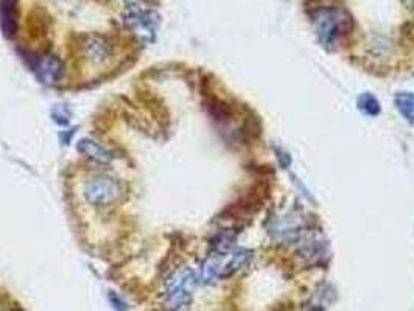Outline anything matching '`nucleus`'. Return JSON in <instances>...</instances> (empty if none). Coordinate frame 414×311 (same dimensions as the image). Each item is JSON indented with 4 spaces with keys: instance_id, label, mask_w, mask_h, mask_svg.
I'll list each match as a JSON object with an SVG mask.
<instances>
[{
    "instance_id": "obj_1",
    "label": "nucleus",
    "mask_w": 414,
    "mask_h": 311,
    "mask_svg": "<svg viewBox=\"0 0 414 311\" xmlns=\"http://www.w3.org/2000/svg\"><path fill=\"white\" fill-rule=\"evenodd\" d=\"M123 195V188L117 179L108 175H94L86 179L83 186V197L88 204L97 209H106L119 203Z\"/></svg>"
},
{
    "instance_id": "obj_2",
    "label": "nucleus",
    "mask_w": 414,
    "mask_h": 311,
    "mask_svg": "<svg viewBox=\"0 0 414 311\" xmlns=\"http://www.w3.org/2000/svg\"><path fill=\"white\" fill-rule=\"evenodd\" d=\"M350 19L340 10L327 8L315 14V32L326 49H333L349 32Z\"/></svg>"
},
{
    "instance_id": "obj_3",
    "label": "nucleus",
    "mask_w": 414,
    "mask_h": 311,
    "mask_svg": "<svg viewBox=\"0 0 414 311\" xmlns=\"http://www.w3.org/2000/svg\"><path fill=\"white\" fill-rule=\"evenodd\" d=\"M197 274L191 268H181L167 282L165 303L173 311L187 307L192 301L193 288L197 285Z\"/></svg>"
},
{
    "instance_id": "obj_4",
    "label": "nucleus",
    "mask_w": 414,
    "mask_h": 311,
    "mask_svg": "<svg viewBox=\"0 0 414 311\" xmlns=\"http://www.w3.org/2000/svg\"><path fill=\"white\" fill-rule=\"evenodd\" d=\"M123 21L126 27L143 42H151L154 36H156L159 17L153 11L133 8L125 14Z\"/></svg>"
},
{
    "instance_id": "obj_5",
    "label": "nucleus",
    "mask_w": 414,
    "mask_h": 311,
    "mask_svg": "<svg viewBox=\"0 0 414 311\" xmlns=\"http://www.w3.org/2000/svg\"><path fill=\"white\" fill-rule=\"evenodd\" d=\"M82 51L90 64H105L112 58L114 47L103 34H86L82 42Z\"/></svg>"
},
{
    "instance_id": "obj_6",
    "label": "nucleus",
    "mask_w": 414,
    "mask_h": 311,
    "mask_svg": "<svg viewBox=\"0 0 414 311\" xmlns=\"http://www.w3.org/2000/svg\"><path fill=\"white\" fill-rule=\"evenodd\" d=\"M302 232V223L299 218L293 215L276 216L268 223V234L274 241L289 243L296 240Z\"/></svg>"
},
{
    "instance_id": "obj_7",
    "label": "nucleus",
    "mask_w": 414,
    "mask_h": 311,
    "mask_svg": "<svg viewBox=\"0 0 414 311\" xmlns=\"http://www.w3.org/2000/svg\"><path fill=\"white\" fill-rule=\"evenodd\" d=\"M62 73H64V64L56 55H44L36 61V75L44 84H58Z\"/></svg>"
},
{
    "instance_id": "obj_8",
    "label": "nucleus",
    "mask_w": 414,
    "mask_h": 311,
    "mask_svg": "<svg viewBox=\"0 0 414 311\" xmlns=\"http://www.w3.org/2000/svg\"><path fill=\"white\" fill-rule=\"evenodd\" d=\"M78 151L89 160H94L97 164H109L111 162V153L108 151L101 143L92 139H82L78 142Z\"/></svg>"
},
{
    "instance_id": "obj_9",
    "label": "nucleus",
    "mask_w": 414,
    "mask_h": 311,
    "mask_svg": "<svg viewBox=\"0 0 414 311\" xmlns=\"http://www.w3.org/2000/svg\"><path fill=\"white\" fill-rule=\"evenodd\" d=\"M395 108L406 122L414 123V94L411 92H400L394 99Z\"/></svg>"
},
{
    "instance_id": "obj_10",
    "label": "nucleus",
    "mask_w": 414,
    "mask_h": 311,
    "mask_svg": "<svg viewBox=\"0 0 414 311\" xmlns=\"http://www.w3.org/2000/svg\"><path fill=\"white\" fill-rule=\"evenodd\" d=\"M358 108H360V111H363L365 114L371 115V117L380 114V109H382L380 103H378V100L372 94L361 95L358 99Z\"/></svg>"
},
{
    "instance_id": "obj_11",
    "label": "nucleus",
    "mask_w": 414,
    "mask_h": 311,
    "mask_svg": "<svg viewBox=\"0 0 414 311\" xmlns=\"http://www.w3.org/2000/svg\"><path fill=\"white\" fill-rule=\"evenodd\" d=\"M109 301H111L114 303V308H117L119 311H126L125 302L120 301V299L116 295H109Z\"/></svg>"
},
{
    "instance_id": "obj_12",
    "label": "nucleus",
    "mask_w": 414,
    "mask_h": 311,
    "mask_svg": "<svg viewBox=\"0 0 414 311\" xmlns=\"http://www.w3.org/2000/svg\"><path fill=\"white\" fill-rule=\"evenodd\" d=\"M119 2L125 3L126 7H128L130 10H133V8H137V7H139V5L142 3V0H119Z\"/></svg>"
}]
</instances>
